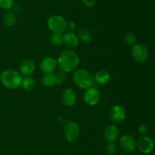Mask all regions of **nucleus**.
Instances as JSON below:
<instances>
[{"label":"nucleus","mask_w":155,"mask_h":155,"mask_svg":"<svg viewBox=\"0 0 155 155\" xmlns=\"http://www.w3.org/2000/svg\"><path fill=\"white\" fill-rule=\"evenodd\" d=\"M58 66L64 72H71L78 67L80 58L77 53L71 49L65 50L58 56L57 60Z\"/></svg>","instance_id":"nucleus-1"},{"label":"nucleus","mask_w":155,"mask_h":155,"mask_svg":"<svg viewBox=\"0 0 155 155\" xmlns=\"http://www.w3.org/2000/svg\"><path fill=\"white\" fill-rule=\"evenodd\" d=\"M22 75L18 71L12 68L5 69L0 75V80L5 88L15 90L19 88L22 82Z\"/></svg>","instance_id":"nucleus-2"},{"label":"nucleus","mask_w":155,"mask_h":155,"mask_svg":"<svg viewBox=\"0 0 155 155\" xmlns=\"http://www.w3.org/2000/svg\"><path fill=\"white\" fill-rule=\"evenodd\" d=\"M74 81L78 88L86 90L94 83V77L86 69H78L74 74Z\"/></svg>","instance_id":"nucleus-3"},{"label":"nucleus","mask_w":155,"mask_h":155,"mask_svg":"<svg viewBox=\"0 0 155 155\" xmlns=\"http://www.w3.org/2000/svg\"><path fill=\"white\" fill-rule=\"evenodd\" d=\"M48 27L53 33H63L67 29L68 23L65 18L58 15H54L50 17L47 21Z\"/></svg>","instance_id":"nucleus-4"},{"label":"nucleus","mask_w":155,"mask_h":155,"mask_svg":"<svg viewBox=\"0 0 155 155\" xmlns=\"http://www.w3.org/2000/svg\"><path fill=\"white\" fill-rule=\"evenodd\" d=\"M80 129L79 125L75 122H68L64 128V135L67 141L72 142L79 138Z\"/></svg>","instance_id":"nucleus-5"},{"label":"nucleus","mask_w":155,"mask_h":155,"mask_svg":"<svg viewBox=\"0 0 155 155\" xmlns=\"http://www.w3.org/2000/svg\"><path fill=\"white\" fill-rule=\"evenodd\" d=\"M132 56L138 62H144L148 58V50L142 43H136L132 48Z\"/></svg>","instance_id":"nucleus-6"},{"label":"nucleus","mask_w":155,"mask_h":155,"mask_svg":"<svg viewBox=\"0 0 155 155\" xmlns=\"http://www.w3.org/2000/svg\"><path fill=\"white\" fill-rule=\"evenodd\" d=\"M137 147L141 153L144 154H148L154 150V142L152 138L147 135H144L138 140Z\"/></svg>","instance_id":"nucleus-7"},{"label":"nucleus","mask_w":155,"mask_h":155,"mask_svg":"<svg viewBox=\"0 0 155 155\" xmlns=\"http://www.w3.org/2000/svg\"><path fill=\"white\" fill-rule=\"evenodd\" d=\"M110 119L113 122L118 123L124 121L127 115L125 107L120 104L114 105L110 110Z\"/></svg>","instance_id":"nucleus-8"},{"label":"nucleus","mask_w":155,"mask_h":155,"mask_svg":"<svg viewBox=\"0 0 155 155\" xmlns=\"http://www.w3.org/2000/svg\"><path fill=\"white\" fill-rule=\"evenodd\" d=\"M57 60L51 56H46L43 58L39 63V68L44 74L54 73V71L57 69Z\"/></svg>","instance_id":"nucleus-9"},{"label":"nucleus","mask_w":155,"mask_h":155,"mask_svg":"<svg viewBox=\"0 0 155 155\" xmlns=\"http://www.w3.org/2000/svg\"><path fill=\"white\" fill-rule=\"evenodd\" d=\"M101 100V94L99 91L95 88H88L84 93V100L89 106H95L98 104Z\"/></svg>","instance_id":"nucleus-10"},{"label":"nucleus","mask_w":155,"mask_h":155,"mask_svg":"<svg viewBox=\"0 0 155 155\" xmlns=\"http://www.w3.org/2000/svg\"><path fill=\"white\" fill-rule=\"evenodd\" d=\"M120 144L125 152L131 153L137 147V141L131 135H124L120 139Z\"/></svg>","instance_id":"nucleus-11"},{"label":"nucleus","mask_w":155,"mask_h":155,"mask_svg":"<svg viewBox=\"0 0 155 155\" xmlns=\"http://www.w3.org/2000/svg\"><path fill=\"white\" fill-rule=\"evenodd\" d=\"M104 138L108 142H114L120 137V129L115 125L107 126L104 132Z\"/></svg>","instance_id":"nucleus-12"},{"label":"nucleus","mask_w":155,"mask_h":155,"mask_svg":"<svg viewBox=\"0 0 155 155\" xmlns=\"http://www.w3.org/2000/svg\"><path fill=\"white\" fill-rule=\"evenodd\" d=\"M77 96L74 90L68 88L62 94V102L67 106H72L77 103Z\"/></svg>","instance_id":"nucleus-13"},{"label":"nucleus","mask_w":155,"mask_h":155,"mask_svg":"<svg viewBox=\"0 0 155 155\" xmlns=\"http://www.w3.org/2000/svg\"><path fill=\"white\" fill-rule=\"evenodd\" d=\"M35 70V63L32 59H24L20 65V73L21 75L30 76Z\"/></svg>","instance_id":"nucleus-14"},{"label":"nucleus","mask_w":155,"mask_h":155,"mask_svg":"<svg viewBox=\"0 0 155 155\" xmlns=\"http://www.w3.org/2000/svg\"><path fill=\"white\" fill-rule=\"evenodd\" d=\"M64 43L69 48H75L79 44V38L73 31H68L64 33Z\"/></svg>","instance_id":"nucleus-15"},{"label":"nucleus","mask_w":155,"mask_h":155,"mask_svg":"<svg viewBox=\"0 0 155 155\" xmlns=\"http://www.w3.org/2000/svg\"><path fill=\"white\" fill-rule=\"evenodd\" d=\"M110 79V75L109 72L106 70H100L95 73L94 76V81L98 84L104 85L108 83Z\"/></svg>","instance_id":"nucleus-16"},{"label":"nucleus","mask_w":155,"mask_h":155,"mask_svg":"<svg viewBox=\"0 0 155 155\" xmlns=\"http://www.w3.org/2000/svg\"><path fill=\"white\" fill-rule=\"evenodd\" d=\"M77 36H78L79 40L84 43L91 42L92 39V33L86 27H81L79 29L78 32H77Z\"/></svg>","instance_id":"nucleus-17"},{"label":"nucleus","mask_w":155,"mask_h":155,"mask_svg":"<svg viewBox=\"0 0 155 155\" xmlns=\"http://www.w3.org/2000/svg\"><path fill=\"white\" fill-rule=\"evenodd\" d=\"M17 22V16L14 12L8 11L3 15V23L8 27H12Z\"/></svg>","instance_id":"nucleus-18"},{"label":"nucleus","mask_w":155,"mask_h":155,"mask_svg":"<svg viewBox=\"0 0 155 155\" xmlns=\"http://www.w3.org/2000/svg\"><path fill=\"white\" fill-rule=\"evenodd\" d=\"M22 88H24L25 91H31L34 89L36 87V81L34 79L30 76H25L24 78L22 79V82H21V85Z\"/></svg>","instance_id":"nucleus-19"},{"label":"nucleus","mask_w":155,"mask_h":155,"mask_svg":"<svg viewBox=\"0 0 155 155\" xmlns=\"http://www.w3.org/2000/svg\"><path fill=\"white\" fill-rule=\"evenodd\" d=\"M42 85L45 87H51L56 84L55 81V76L54 73H48V74H45L42 78L41 80Z\"/></svg>","instance_id":"nucleus-20"},{"label":"nucleus","mask_w":155,"mask_h":155,"mask_svg":"<svg viewBox=\"0 0 155 155\" xmlns=\"http://www.w3.org/2000/svg\"><path fill=\"white\" fill-rule=\"evenodd\" d=\"M50 42L55 46H60L64 43V33H53L50 36Z\"/></svg>","instance_id":"nucleus-21"},{"label":"nucleus","mask_w":155,"mask_h":155,"mask_svg":"<svg viewBox=\"0 0 155 155\" xmlns=\"http://www.w3.org/2000/svg\"><path fill=\"white\" fill-rule=\"evenodd\" d=\"M55 76V81L57 84H62L66 81V74L63 71H59L58 72L54 73Z\"/></svg>","instance_id":"nucleus-22"},{"label":"nucleus","mask_w":155,"mask_h":155,"mask_svg":"<svg viewBox=\"0 0 155 155\" xmlns=\"http://www.w3.org/2000/svg\"><path fill=\"white\" fill-rule=\"evenodd\" d=\"M15 5V0H0V8L4 10H10Z\"/></svg>","instance_id":"nucleus-23"},{"label":"nucleus","mask_w":155,"mask_h":155,"mask_svg":"<svg viewBox=\"0 0 155 155\" xmlns=\"http://www.w3.org/2000/svg\"><path fill=\"white\" fill-rule=\"evenodd\" d=\"M117 150V147L114 142H108V144L106 145L105 151L108 155H114Z\"/></svg>","instance_id":"nucleus-24"},{"label":"nucleus","mask_w":155,"mask_h":155,"mask_svg":"<svg viewBox=\"0 0 155 155\" xmlns=\"http://www.w3.org/2000/svg\"><path fill=\"white\" fill-rule=\"evenodd\" d=\"M126 42L127 43L130 45H135L137 42V37H136V35L134 33H129L126 35Z\"/></svg>","instance_id":"nucleus-25"},{"label":"nucleus","mask_w":155,"mask_h":155,"mask_svg":"<svg viewBox=\"0 0 155 155\" xmlns=\"http://www.w3.org/2000/svg\"><path fill=\"white\" fill-rule=\"evenodd\" d=\"M82 2L87 7H93L95 5L96 0H82Z\"/></svg>","instance_id":"nucleus-26"},{"label":"nucleus","mask_w":155,"mask_h":155,"mask_svg":"<svg viewBox=\"0 0 155 155\" xmlns=\"http://www.w3.org/2000/svg\"><path fill=\"white\" fill-rule=\"evenodd\" d=\"M76 23L74 21H70L69 23L68 24V26H67V28H68L70 30V31H73L76 29Z\"/></svg>","instance_id":"nucleus-27"},{"label":"nucleus","mask_w":155,"mask_h":155,"mask_svg":"<svg viewBox=\"0 0 155 155\" xmlns=\"http://www.w3.org/2000/svg\"><path fill=\"white\" fill-rule=\"evenodd\" d=\"M147 132H148V129L146 128V126H144V125L140 126V128H139V132H140L141 134L145 135V133H147Z\"/></svg>","instance_id":"nucleus-28"},{"label":"nucleus","mask_w":155,"mask_h":155,"mask_svg":"<svg viewBox=\"0 0 155 155\" xmlns=\"http://www.w3.org/2000/svg\"><path fill=\"white\" fill-rule=\"evenodd\" d=\"M122 155H130V153L129 152H124Z\"/></svg>","instance_id":"nucleus-29"}]
</instances>
